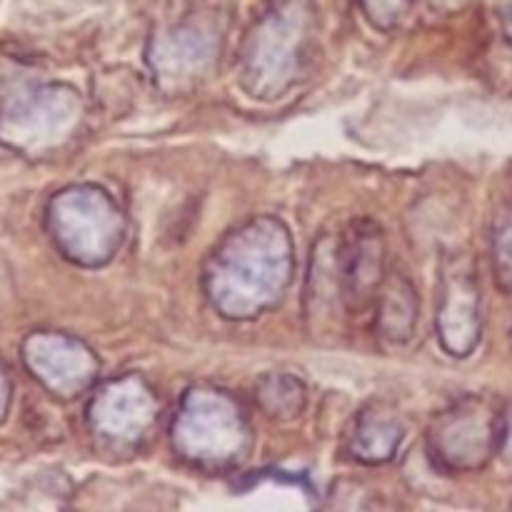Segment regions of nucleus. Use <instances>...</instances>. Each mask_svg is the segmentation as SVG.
<instances>
[{
	"instance_id": "nucleus-13",
	"label": "nucleus",
	"mask_w": 512,
	"mask_h": 512,
	"mask_svg": "<svg viewBox=\"0 0 512 512\" xmlns=\"http://www.w3.org/2000/svg\"><path fill=\"white\" fill-rule=\"evenodd\" d=\"M403 435L405 430L398 415L378 408L363 410L358 423H355L353 435H350V455L368 465L385 463L395 455Z\"/></svg>"
},
{
	"instance_id": "nucleus-6",
	"label": "nucleus",
	"mask_w": 512,
	"mask_h": 512,
	"mask_svg": "<svg viewBox=\"0 0 512 512\" xmlns=\"http://www.w3.org/2000/svg\"><path fill=\"white\" fill-rule=\"evenodd\" d=\"M0 100V143L15 153H50L80 123V98L65 85H40L25 78Z\"/></svg>"
},
{
	"instance_id": "nucleus-14",
	"label": "nucleus",
	"mask_w": 512,
	"mask_h": 512,
	"mask_svg": "<svg viewBox=\"0 0 512 512\" xmlns=\"http://www.w3.org/2000/svg\"><path fill=\"white\" fill-rule=\"evenodd\" d=\"M258 403L265 415L275 420H290L300 415L305 405V385L285 373L268 375L258 388Z\"/></svg>"
},
{
	"instance_id": "nucleus-4",
	"label": "nucleus",
	"mask_w": 512,
	"mask_h": 512,
	"mask_svg": "<svg viewBox=\"0 0 512 512\" xmlns=\"http://www.w3.org/2000/svg\"><path fill=\"white\" fill-rule=\"evenodd\" d=\"M173 448L185 463L203 470H228L250 450V425L238 400L220 388L185 393L173 423Z\"/></svg>"
},
{
	"instance_id": "nucleus-8",
	"label": "nucleus",
	"mask_w": 512,
	"mask_h": 512,
	"mask_svg": "<svg viewBox=\"0 0 512 512\" xmlns=\"http://www.w3.org/2000/svg\"><path fill=\"white\" fill-rule=\"evenodd\" d=\"M158 415L153 390L138 375L100 385L88 408V423L95 438L110 450L140 448Z\"/></svg>"
},
{
	"instance_id": "nucleus-5",
	"label": "nucleus",
	"mask_w": 512,
	"mask_h": 512,
	"mask_svg": "<svg viewBox=\"0 0 512 512\" xmlns=\"http://www.w3.org/2000/svg\"><path fill=\"white\" fill-rule=\"evenodd\" d=\"M45 225L55 248L75 265L98 268L115 253L125 235L118 203L95 185L65 188L48 203Z\"/></svg>"
},
{
	"instance_id": "nucleus-3",
	"label": "nucleus",
	"mask_w": 512,
	"mask_h": 512,
	"mask_svg": "<svg viewBox=\"0 0 512 512\" xmlns=\"http://www.w3.org/2000/svg\"><path fill=\"white\" fill-rule=\"evenodd\" d=\"M385 240L375 223L360 220L315 245V265L310 270V295H315L313 313L345 310L363 313L375 305L385 280Z\"/></svg>"
},
{
	"instance_id": "nucleus-7",
	"label": "nucleus",
	"mask_w": 512,
	"mask_h": 512,
	"mask_svg": "<svg viewBox=\"0 0 512 512\" xmlns=\"http://www.w3.org/2000/svg\"><path fill=\"white\" fill-rule=\"evenodd\" d=\"M505 410L488 398H465L433 420L428 448L443 470H480L503 443Z\"/></svg>"
},
{
	"instance_id": "nucleus-2",
	"label": "nucleus",
	"mask_w": 512,
	"mask_h": 512,
	"mask_svg": "<svg viewBox=\"0 0 512 512\" xmlns=\"http://www.w3.org/2000/svg\"><path fill=\"white\" fill-rule=\"evenodd\" d=\"M318 5L275 0L250 28L243 45V85L255 98H275L300 80L315 55Z\"/></svg>"
},
{
	"instance_id": "nucleus-19",
	"label": "nucleus",
	"mask_w": 512,
	"mask_h": 512,
	"mask_svg": "<svg viewBox=\"0 0 512 512\" xmlns=\"http://www.w3.org/2000/svg\"><path fill=\"white\" fill-rule=\"evenodd\" d=\"M500 18H503L505 35L512 40V0H503V5H500Z\"/></svg>"
},
{
	"instance_id": "nucleus-17",
	"label": "nucleus",
	"mask_w": 512,
	"mask_h": 512,
	"mask_svg": "<svg viewBox=\"0 0 512 512\" xmlns=\"http://www.w3.org/2000/svg\"><path fill=\"white\" fill-rule=\"evenodd\" d=\"M8 405H10V378L3 360H0V420H3L5 413H8Z\"/></svg>"
},
{
	"instance_id": "nucleus-12",
	"label": "nucleus",
	"mask_w": 512,
	"mask_h": 512,
	"mask_svg": "<svg viewBox=\"0 0 512 512\" xmlns=\"http://www.w3.org/2000/svg\"><path fill=\"white\" fill-rule=\"evenodd\" d=\"M418 323V293L403 273L393 270L385 275L375 298V328L380 338L403 345L413 338Z\"/></svg>"
},
{
	"instance_id": "nucleus-16",
	"label": "nucleus",
	"mask_w": 512,
	"mask_h": 512,
	"mask_svg": "<svg viewBox=\"0 0 512 512\" xmlns=\"http://www.w3.org/2000/svg\"><path fill=\"white\" fill-rule=\"evenodd\" d=\"M415 3L418 0H360V8L375 28L393 30L395 25L403 23Z\"/></svg>"
},
{
	"instance_id": "nucleus-1",
	"label": "nucleus",
	"mask_w": 512,
	"mask_h": 512,
	"mask_svg": "<svg viewBox=\"0 0 512 512\" xmlns=\"http://www.w3.org/2000/svg\"><path fill=\"white\" fill-rule=\"evenodd\" d=\"M293 278V245L283 223L255 218L230 230L210 253L203 288L213 308L228 320L268 313Z\"/></svg>"
},
{
	"instance_id": "nucleus-18",
	"label": "nucleus",
	"mask_w": 512,
	"mask_h": 512,
	"mask_svg": "<svg viewBox=\"0 0 512 512\" xmlns=\"http://www.w3.org/2000/svg\"><path fill=\"white\" fill-rule=\"evenodd\" d=\"M500 453L505 455L508 463H512V408L505 413L503 420V443H500Z\"/></svg>"
},
{
	"instance_id": "nucleus-9",
	"label": "nucleus",
	"mask_w": 512,
	"mask_h": 512,
	"mask_svg": "<svg viewBox=\"0 0 512 512\" xmlns=\"http://www.w3.org/2000/svg\"><path fill=\"white\" fill-rule=\"evenodd\" d=\"M435 323L445 353L455 358H465L480 343V285L473 260L465 253L445 255L440 268Z\"/></svg>"
},
{
	"instance_id": "nucleus-10",
	"label": "nucleus",
	"mask_w": 512,
	"mask_h": 512,
	"mask_svg": "<svg viewBox=\"0 0 512 512\" xmlns=\"http://www.w3.org/2000/svg\"><path fill=\"white\" fill-rule=\"evenodd\" d=\"M23 363L55 398L70 400L90 388L98 375V358L88 345L63 333H33L23 343Z\"/></svg>"
},
{
	"instance_id": "nucleus-11",
	"label": "nucleus",
	"mask_w": 512,
	"mask_h": 512,
	"mask_svg": "<svg viewBox=\"0 0 512 512\" xmlns=\"http://www.w3.org/2000/svg\"><path fill=\"white\" fill-rule=\"evenodd\" d=\"M218 50V28L213 20L193 15L180 23L160 28L150 43V63L155 73L190 75L203 68Z\"/></svg>"
},
{
	"instance_id": "nucleus-15",
	"label": "nucleus",
	"mask_w": 512,
	"mask_h": 512,
	"mask_svg": "<svg viewBox=\"0 0 512 512\" xmlns=\"http://www.w3.org/2000/svg\"><path fill=\"white\" fill-rule=\"evenodd\" d=\"M493 270L495 283L512 293V203L500 210L493 225Z\"/></svg>"
}]
</instances>
